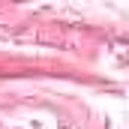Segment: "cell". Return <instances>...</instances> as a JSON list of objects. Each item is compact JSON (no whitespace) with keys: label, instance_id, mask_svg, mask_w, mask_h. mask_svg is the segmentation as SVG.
Here are the masks:
<instances>
[]
</instances>
